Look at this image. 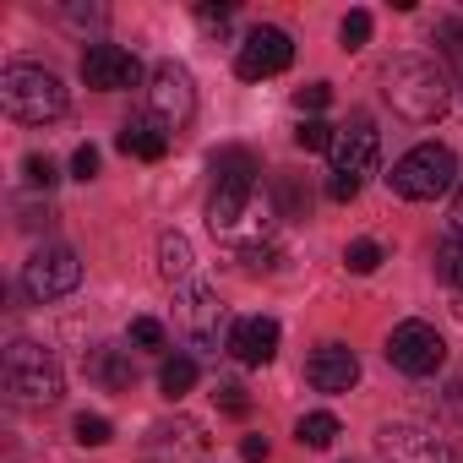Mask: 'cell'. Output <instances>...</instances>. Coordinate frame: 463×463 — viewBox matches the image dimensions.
<instances>
[{
  "instance_id": "6da1fadb",
  "label": "cell",
  "mask_w": 463,
  "mask_h": 463,
  "mask_svg": "<svg viewBox=\"0 0 463 463\" xmlns=\"http://www.w3.org/2000/svg\"><path fill=\"white\" fill-rule=\"evenodd\" d=\"M382 93H387V104H392L403 120H414V126H430V120L447 109V77H441V66L425 61V55H392L387 71H382Z\"/></svg>"
},
{
  "instance_id": "7a4b0ae2",
  "label": "cell",
  "mask_w": 463,
  "mask_h": 463,
  "mask_svg": "<svg viewBox=\"0 0 463 463\" xmlns=\"http://www.w3.org/2000/svg\"><path fill=\"white\" fill-rule=\"evenodd\" d=\"M0 109L12 120H23V126H50V120L66 115V88H61L55 71L17 61V66L0 71Z\"/></svg>"
},
{
  "instance_id": "3957f363",
  "label": "cell",
  "mask_w": 463,
  "mask_h": 463,
  "mask_svg": "<svg viewBox=\"0 0 463 463\" xmlns=\"http://www.w3.org/2000/svg\"><path fill=\"white\" fill-rule=\"evenodd\" d=\"M0 382H6V392L17 403H55L66 392V376H61V360L33 344V338H17L6 349V360H0Z\"/></svg>"
},
{
  "instance_id": "277c9868",
  "label": "cell",
  "mask_w": 463,
  "mask_h": 463,
  "mask_svg": "<svg viewBox=\"0 0 463 463\" xmlns=\"http://www.w3.org/2000/svg\"><path fill=\"white\" fill-rule=\"evenodd\" d=\"M376 158H382V137L365 115H354L349 126H338L333 137V180H327V196L333 202H354L365 175H376Z\"/></svg>"
},
{
  "instance_id": "5b68a950",
  "label": "cell",
  "mask_w": 463,
  "mask_h": 463,
  "mask_svg": "<svg viewBox=\"0 0 463 463\" xmlns=\"http://www.w3.org/2000/svg\"><path fill=\"white\" fill-rule=\"evenodd\" d=\"M213 175L218 180H213V196H207V223H213V235H229L257 196V164H251V153L229 147V153L213 158Z\"/></svg>"
},
{
  "instance_id": "8992f818",
  "label": "cell",
  "mask_w": 463,
  "mask_h": 463,
  "mask_svg": "<svg viewBox=\"0 0 463 463\" xmlns=\"http://www.w3.org/2000/svg\"><path fill=\"white\" fill-rule=\"evenodd\" d=\"M452 175H458V158H452V147H441V142H420V147H409L398 164H392V191L398 196H409V202H436L441 191H452Z\"/></svg>"
},
{
  "instance_id": "52a82bcc",
  "label": "cell",
  "mask_w": 463,
  "mask_h": 463,
  "mask_svg": "<svg viewBox=\"0 0 463 463\" xmlns=\"http://www.w3.org/2000/svg\"><path fill=\"white\" fill-rule=\"evenodd\" d=\"M207 452H213L207 425L191 420V414L158 420V425L142 436V463H207Z\"/></svg>"
},
{
  "instance_id": "ba28073f",
  "label": "cell",
  "mask_w": 463,
  "mask_h": 463,
  "mask_svg": "<svg viewBox=\"0 0 463 463\" xmlns=\"http://www.w3.org/2000/svg\"><path fill=\"white\" fill-rule=\"evenodd\" d=\"M77 284H82V262H77L71 246H39V251L28 257V268H23V289H28L39 306L66 300Z\"/></svg>"
},
{
  "instance_id": "9c48e42d",
  "label": "cell",
  "mask_w": 463,
  "mask_h": 463,
  "mask_svg": "<svg viewBox=\"0 0 463 463\" xmlns=\"http://www.w3.org/2000/svg\"><path fill=\"white\" fill-rule=\"evenodd\" d=\"M175 333L196 349H218L223 333V300L207 284H180L175 289Z\"/></svg>"
},
{
  "instance_id": "30bf717a",
  "label": "cell",
  "mask_w": 463,
  "mask_h": 463,
  "mask_svg": "<svg viewBox=\"0 0 463 463\" xmlns=\"http://www.w3.org/2000/svg\"><path fill=\"white\" fill-rule=\"evenodd\" d=\"M387 360L403 376H436L447 365V338L430 322H398L392 338H387Z\"/></svg>"
},
{
  "instance_id": "8fae6325",
  "label": "cell",
  "mask_w": 463,
  "mask_h": 463,
  "mask_svg": "<svg viewBox=\"0 0 463 463\" xmlns=\"http://www.w3.org/2000/svg\"><path fill=\"white\" fill-rule=\"evenodd\" d=\"M147 109H153V120H158L164 131H185V126H191V115H196V88H191V71H185V66H175V61H164V66L153 71Z\"/></svg>"
},
{
  "instance_id": "7c38bea8",
  "label": "cell",
  "mask_w": 463,
  "mask_h": 463,
  "mask_svg": "<svg viewBox=\"0 0 463 463\" xmlns=\"http://www.w3.org/2000/svg\"><path fill=\"white\" fill-rule=\"evenodd\" d=\"M376 452L387 463H458L452 441L425 430V425H382L376 430Z\"/></svg>"
},
{
  "instance_id": "4fadbf2b",
  "label": "cell",
  "mask_w": 463,
  "mask_h": 463,
  "mask_svg": "<svg viewBox=\"0 0 463 463\" xmlns=\"http://www.w3.org/2000/svg\"><path fill=\"white\" fill-rule=\"evenodd\" d=\"M289 61H295V44H289L284 28H251L246 44H241V55H235V71L246 82H262V77L289 71Z\"/></svg>"
},
{
  "instance_id": "5bb4252c",
  "label": "cell",
  "mask_w": 463,
  "mask_h": 463,
  "mask_svg": "<svg viewBox=\"0 0 463 463\" xmlns=\"http://www.w3.org/2000/svg\"><path fill=\"white\" fill-rule=\"evenodd\" d=\"M82 82L99 93H126L142 82V61L120 44H88L82 50Z\"/></svg>"
},
{
  "instance_id": "9a60e30c",
  "label": "cell",
  "mask_w": 463,
  "mask_h": 463,
  "mask_svg": "<svg viewBox=\"0 0 463 463\" xmlns=\"http://www.w3.org/2000/svg\"><path fill=\"white\" fill-rule=\"evenodd\" d=\"M306 382H311L317 392H349V387L360 382V360H354V349H344V344H322V349H311V360H306Z\"/></svg>"
},
{
  "instance_id": "2e32d148",
  "label": "cell",
  "mask_w": 463,
  "mask_h": 463,
  "mask_svg": "<svg viewBox=\"0 0 463 463\" xmlns=\"http://www.w3.org/2000/svg\"><path fill=\"white\" fill-rule=\"evenodd\" d=\"M229 354L241 365H268L279 354V322L273 317H241L235 333H229Z\"/></svg>"
},
{
  "instance_id": "e0dca14e",
  "label": "cell",
  "mask_w": 463,
  "mask_h": 463,
  "mask_svg": "<svg viewBox=\"0 0 463 463\" xmlns=\"http://www.w3.org/2000/svg\"><path fill=\"white\" fill-rule=\"evenodd\" d=\"M115 142H120V153H126V158H142V164H158V158L169 153V131H164L153 115H137V120H126Z\"/></svg>"
},
{
  "instance_id": "ac0fdd59",
  "label": "cell",
  "mask_w": 463,
  "mask_h": 463,
  "mask_svg": "<svg viewBox=\"0 0 463 463\" xmlns=\"http://www.w3.org/2000/svg\"><path fill=\"white\" fill-rule=\"evenodd\" d=\"M191 241L180 235V229H169V235H158V273L169 279V284H185L191 279Z\"/></svg>"
},
{
  "instance_id": "d6986e66",
  "label": "cell",
  "mask_w": 463,
  "mask_h": 463,
  "mask_svg": "<svg viewBox=\"0 0 463 463\" xmlns=\"http://www.w3.org/2000/svg\"><path fill=\"white\" fill-rule=\"evenodd\" d=\"M88 371H93V382H104L109 392L131 387V365H126V349H115V344L93 349V354H88Z\"/></svg>"
},
{
  "instance_id": "ffe728a7",
  "label": "cell",
  "mask_w": 463,
  "mask_h": 463,
  "mask_svg": "<svg viewBox=\"0 0 463 463\" xmlns=\"http://www.w3.org/2000/svg\"><path fill=\"white\" fill-rule=\"evenodd\" d=\"M191 387H196V360L169 354V360L158 365V392H164V398H185Z\"/></svg>"
},
{
  "instance_id": "44dd1931",
  "label": "cell",
  "mask_w": 463,
  "mask_h": 463,
  "mask_svg": "<svg viewBox=\"0 0 463 463\" xmlns=\"http://www.w3.org/2000/svg\"><path fill=\"white\" fill-rule=\"evenodd\" d=\"M338 414H327V409H317V414H300V425H295V436H300V447H333L338 441Z\"/></svg>"
},
{
  "instance_id": "7402d4cb",
  "label": "cell",
  "mask_w": 463,
  "mask_h": 463,
  "mask_svg": "<svg viewBox=\"0 0 463 463\" xmlns=\"http://www.w3.org/2000/svg\"><path fill=\"white\" fill-rule=\"evenodd\" d=\"M436 279L463 295V235H447V241L436 246Z\"/></svg>"
},
{
  "instance_id": "603a6c76",
  "label": "cell",
  "mask_w": 463,
  "mask_h": 463,
  "mask_svg": "<svg viewBox=\"0 0 463 463\" xmlns=\"http://www.w3.org/2000/svg\"><path fill=\"white\" fill-rule=\"evenodd\" d=\"M333 137H338V126H327V120H300L295 147H306V153H333Z\"/></svg>"
},
{
  "instance_id": "cb8c5ba5",
  "label": "cell",
  "mask_w": 463,
  "mask_h": 463,
  "mask_svg": "<svg viewBox=\"0 0 463 463\" xmlns=\"http://www.w3.org/2000/svg\"><path fill=\"white\" fill-rule=\"evenodd\" d=\"M213 403H218L223 414H235V420H246V414H251V398H246V387H241V382H218Z\"/></svg>"
},
{
  "instance_id": "d4e9b609",
  "label": "cell",
  "mask_w": 463,
  "mask_h": 463,
  "mask_svg": "<svg viewBox=\"0 0 463 463\" xmlns=\"http://www.w3.org/2000/svg\"><path fill=\"white\" fill-rule=\"evenodd\" d=\"M344 268H349V273H376V268H382V246H376V241H354V246L344 251Z\"/></svg>"
},
{
  "instance_id": "484cf974",
  "label": "cell",
  "mask_w": 463,
  "mask_h": 463,
  "mask_svg": "<svg viewBox=\"0 0 463 463\" xmlns=\"http://www.w3.org/2000/svg\"><path fill=\"white\" fill-rule=\"evenodd\" d=\"M71 430H77V441H82V447H104V441L115 436V425H109L104 414H77V425H71Z\"/></svg>"
},
{
  "instance_id": "4316f807",
  "label": "cell",
  "mask_w": 463,
  "mask_h": 463,
  "mask_svg": "<svg viewBox=\"0 0 463 463\" xmlns=\"http://www.w3.org/2000/svg\"><path fill=\"white\" fill-rule=\"evenodd\" d=\"M436 39L447 44V61H452V71H458V82H463V17L441 23V28H436Z\"/></svg>"
},
{
  "instance_id": "83f0119b",
  "label": "cell",
  "mask_w": 463,
  "mask_h": 463,
  "mask_svg": "<svg viewBox=\"0 0 463 463\" xmlns=\"http://www.w3.org/2000/svg\"><path fill=\"white\" fill-rule=\"evenodd\" d=\"M338 39H344V50H365V39H371V12H349L344 28H338Z\"/></svg>"
},
{
  "instance_id": "f1b7e54d",
  "label": "cell",
  "mask_w": 463,
  "mask_h": 463,
  "mask_svg": "<svg viewBox=\"0 0 463 463\" xmlns=\"http://www.w3.org/2000/svg\"><path fill=\"white\" fill-rule=\"evenodd\" d=\"M327 99H333V88H327V82H306V88L295 93V109L317 120V109H327Z\"/></svg>"
},
{
  "instance_id": "f546056e",
  "label": "cell",
  "mask_w": 463,
  "mask_h": 463,
  "mask_svg": "<svg viewBox=\"0 0 463 463\" xmlns=\"http://www.w3.org/2000/svg\"><path fill=\"white\" fill-rule=\"evenodd\" d=\"M126 338H131L137 349H164V322H153V317H137Z\"/></svg>"
},
{
  "instance_id": "4dcf8cb0",
  "label": "cell",
  "mask_w": 463,
  "mask_h": 463,
  "mask_svg": "<svg viewBox=\"0 0 463 463\" xmlns=\"http://www.w3.org/2000/svg\"><path fill=\"white\" fill-rule=\"evenodd\" d=\"M279 202H284V218H306V207H311V196L295 180H279Z\"/></svg>"
},
{
  "instance_id": "1f68e13d",
  "label": "cell",
  "mask_w": 463,
  "mask_h": 463,
  "mask_svg": "<svg viewBox=\"0 0 463 463\" xmlns=\"http://www.w3.org/2000/svg\"><path fill=\"white\" fill-rule=\"evenodd\" d=\"M23 169H28V185H44V191H50V185H55V180H61V175H55V164H50V158H44V153H33V158H28V164H23Z\"/></svg>"
},
{
  "instance_id": "d6a6232c",
  "label": "cell",
  "mask_w": 463,
  "mask_h": 463,
  "mask_svg": "<svg viewBox=\"0 0 463 463\" xmlns=\"http://www.w3.org/2000/svg\"><path fill=\"white\" fill-rule=\"evenodd\" d=\"M71 169H77V180H93V175H99V147H93V142H82V147H77V158H71Z\"/></svg>"
},
{
  "instance_id": "836d02e7",
  "label": "cell",
  "mask_w": 463,
  "mask_h": 463,
  "mask_svg": "<svg viewBox=\"0 0 463 463\" xmlns=\"http://www.w3.org/2000/svg\"><path fill=\"white\" fill-rule=\"evenodd\" d=\"M241 458L246 463H268V436H246L241 441Z\"/></svg>"
},
{
  "instance_id": "e575fe53",
  "label": "cell",
  "mask_w": 463,
  "mask_h": 463,
  "mask_svg": "<svg viewBox=\"0 0 463 463\" xmlns=\"http://www.w3.org/2000/svg\"><path fill=\"white\" fill-rule=\"evenodd\" d=\"M196 17H202L207 28H223V23H229V6H196Z\"/></svg>"
},
{
  "instance_id": "d590c367",
  "label": "cell",
  "mask_w": 463,
  "mask_h": 463,
  "mask_svg": "<svg viewBox=\"0 0 463 463\" xmlns=\"http://www.w3.org/2000/svg\"><path fill=\"white\" fill-rule=\"evenodd\" d=\"M23 223H28V229H39V223L50 229V223H55V213H50V207H23Z\"/></svg>"
},
{
  "instance_id": "8d00e7d4",
  "label": "cell",
  "mask_w": 463,
  "mask_h": 463,
  "mask_svg": "<svg viewBox=\"0 0 463 463\" xmlns=\"http://www.w3.org/2000/svg\"><path fill=\"white\" fill-rule=\"evenodd\" d=\"M452 223H458V235H463V191H458V202H452Z\"/></svg>"
},
{
  "instance_id": "74e56055",
  "label": "cell",
  "mask_w": 463,
  "mask_h": 463,
  "mask_svg": "<svg viewBox=\"0 0 463 463\" xmlns=\"http://www.w3.org/2000/svg\"><path fill=\"white\" fill-rule=\"evenodd\" d=\"M452 311H458V322H463V295H458V300H452Z\"/></svg>"
}]
</instances>
